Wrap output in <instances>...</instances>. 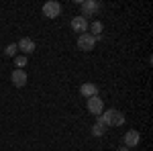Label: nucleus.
Here are the masks:
<instances>
[{"label": "nucleus", "mask_w": 153, "mask_h": 151, "mask_svg": "<svg viewBox=\"0 0 153 151\" xmlns=\"http://www.w3.org/2000/svg\"><path fill=\"white\" fill-rule=\"evenodd\" d=\"M98 123H102V125H110V127H120L123 123H125V115L123 112H118L114 108H110L108 112H102V115H98Z\"/></svg>", "instance_id": "1"}, {"label": "nucleus", "mask_w": 153, "mask_h": 151, "mask_svg": "<svg viewBox=\"0 0 153 151\" xmlns=\"http://www.w3.org/2000/svg\"><path fill=\"white\" fill-rule=\"evenodd\" d=\"M43 14H45L47 19H55V16H59V14H61V4L55 2V0L45 2V4H43Z\"/></svg>", "instance_id": "2"}, {"label": "nucleus", "mask_w": 153, "mask_h": 151, "mask_svg": "<svg viewBox=\"0 0 153 151\" xmlns=\"http://www.w3.org/2000/svg\"><path fill=\"white\" fill-rule=\"evenodd\" d=\"M94 45H96V39L90 35V33H84V35L78 37V47H80L82 51H92Z\"/></svg>", "instance_id": "3"}, {"label": "nucleus", "mask_w": 153, "mask_h": 151, "mask_svg": "<svg viewBox=\"0 0 153 151\" xmlns=\"http://www.w3.org/2000/svg\"><path fill=\"white\" fill-rule=\"evenodd\" d=\"M88 110L92 112V115H102V110H104V102L98 98V96H92V98H88Z\"/></svg>", "instance_id": "4"}, {"label": "nucleus", "mask_w": 153, "mask_h": 151, "mask_svg": "<svg viewBox=\"0 0 153 151\" xmlns=\"http://www.w3.org/2000/svg\"><path fill=\"white\" fill-rule=\"evenodd\" d=\"M16 47L23 51L25 55H29V53H33V51H35V41H33V39H29V37H23V39L16 43Z\"/></svg>", "instance_id": "5"}, {"label": "nucleus", "mask_w": 153, "mask_h": 151, "mask_svg": "<svg viewBox=\"0 0 153 151\" xmlns=\"http://www.w3.org/2000/svg\"><path fill=\"white\" fill-rule=\"evenodd\" d=\"M10 80L16 88H23V86H27V74H25L23 70H14L12 76H10Z\"/></svg>", "instance_id": "6"}, {"label": "nucleus", "mask_w": 153, "mask_h": 151, "mask_svg": "<svg viewBox=\"0 0 153 151\" xmlns=\"http://www.w3.org/2000/svg\"><path fill=\"white\" fill-rule=\"evenodd\" d=\"M139 141H141L139 131H129V133L125 135V147H127V149H129V147H137Z\"/></svg>", "instance_id": "7"}, {"label": "nucleus", "mask_w": 153, "mask_h": 151, "mask_svg": "<svg viewBox=\"0 0 153 151\" xmlns=\"http://www.w3.org/2000/svg\"><path fill=\"white\" fill-rule=\"evenodd\" d=\"M71 29H74L76 33H82L84 35V33L88 31V21H86L84 16H76V19L71 21Z\"/></svg>", "instance_id": "8"}, {"label": "nucleus", "mask_w": 153, "mask_h": 151, "mask_svg": "<svg viewBox=\"0 0 153 151\" xmlns=\"http://www.w3.org/2000/svg\"><path fill=\"white\" fill-rule=\"evenodd\" d=\"M96 10H98V2H94V0H86V2H82V16L84 19H86V16H92Z\"/></svg>", "instance_id": "9"}, {"label": "nucleus", "mask_w": 153, "mask_h": 151, "mask_svg": "<svg viewBox=\"0 0 153 151\" xmlns=\"http://www.w3.org/2000/svg\"><path fill=\"white\" fill-rule=\"evenodd\" d=\"M80 92L86 96V98H92V96H98V86L96 84H82V88H80Z\"/></svg>", "instance_id": "10"}, {"label": "nucleus", "mask_w": 153, "mask_h": 151, "mask_svg": "<svg viewBox=\"0 0 153 151\" xmlns=\"http://www.w3.org/2000/svg\"><path fill=\"white\" fill-rule=\"evenodd\" d=\"M104 131H106V125L96 123L94 127H92V135H94V137H102V135H104Z\"/></svg>", "instance_id": "11"}, {"label": "nucleus", "mask_w": 153, "mask_h": 151, "mask_svg": "<svg viewBox=\"0 0 153 151\" xmlns=\"http://www.w3.org/2000/svg\"><path fill=\"white\" fill-rule=\"evenodd\" d=\"M14 65H16V70H23L25 65H27V55H19V57L14 59Z\"/></svg>", "instance_id": "12"}, {"label": "nucleus", "mask_w": 153, "mask_h": 151, "mask_svg": "<svg viewBox=\"0 0 153 151\" xmlns=\"http://www.w3.org/2000/svg\"><path fill=\"white\" fill-rule=\"evenodd\" d=\"M100 33H102V23H98V21H96V23H92V37L96 39Z\"/></svg>", "instance_id": "13"}, {"label": "nucleus", "mask_w": 153, "mask_h": 151, "mask_svg": "<svg viewBox=\"0 0 153 151\" xmlns=\"http://www.w3.org/2000/svg\"><path fill=\"white\" fill-rule=\"evenodd\" d=\"M16 49H19V47L14 45V43H10V45H8V47H6V49H4V53H6L8 57H12V55L16 53Z\"/></svg>", "instance_id": "14"}, {"label": "nucleus", "mask_w": 153, "mask_h": 151, "mask_svg": "<svg viewBox=\"0 0 153 151\" xmlns=\"http://www.w3.org/2000/svg\"><path fill=\"white\" fill-rule=\"evenodd\" d=\"M118 151H129V149H127V147H120V149H118Z\"/></svg>", "instance_id": "15"}]
</instances>
